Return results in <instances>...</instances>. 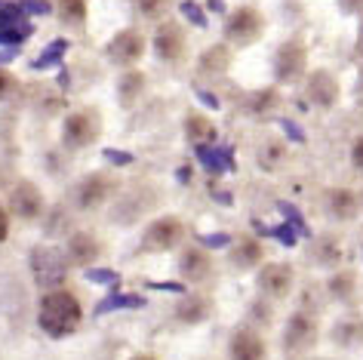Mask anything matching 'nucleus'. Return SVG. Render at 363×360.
<instances>
[{
    "mask_svg": "<svg viewBox=\"0 0 363 360\" xmlns=\"http://www.w3.org/2000/svg\"><path fill=\"white\" fill-rule=\"evenodd\" d=\"M271 68H274L277 84H296L302 80L305 68H308V50L302 40H286L280 43L274 59H271Z\"/></svg>",
    "mask_w": 363,
    "mask_h": 360,
    "instance_id": "39448f33",
    "label": "nucleus"
},
{
    "mask_svg": "<svg viewBox=\"0 0 363 360\" xmlns=\"http://www.w3.org/2000/svg\"><path fill=\"white\" fill-rule=\"evenodd\" d=\"M10 210L19 215V219H38L43 210V194L34 182H19L10 191Z\"/></svg>",
    "mask_w": 363,
    "mask_h": 360,
    "instance_id": "f8f14e48",
    "label": "nucleus"
},
{
    "mask_svg": "<svg viewBox=\"0 0 363 360\" xmlns=\"http://www.w3.org/2000/svg\"><path fill=\"white\" fill-rule=\"evenodd\" d=\"M231 262L238 265V268H252V265H259L262 262V244L259 240H238V247H231Z\"/></svg>",
    "mask_w": 363,
    "mask_h": 360,
    "instance_id": "5701e85b",
    "label": "nucleus"
},
{
    "mask_svg": "<svg viewBox=\"0 0 363 360\" xmlns=\"http://www.w3.org/2000/svg\"><path fill=\"white\" fill-rule=\"evenodd\" d=\"M351 164H354V169H360L363 173V136H357L354 139V145H351Z\"/></svg>",
    "mask_w": 363,
    "mask_h": 360,
    "instance_id": "4c0bfd02",
    "label": "nucleus"
},
{
    "mask_svg": "<svg viewBox=\"0 0 363 360\" xmlns=\"http://www.w3.org/2000/svg\"><path fill=\"white\" fill-rule=\"evenodd\" d=\"M185 136H188L191 145H206V142L216 139V127H213L210 117L191 111V114L185 117Z\"/></svg>",
    "mask_w": 363,
    "mask_h": 360,
    "instance_id": "aec40b11",
    "label": "nucleus"
},
{
    "mask_svg": "<svg viewBox=\"0 0 363 360\" xmlns=\"http://www.w3.org/2000/svg\"><path fill=\"white\" fill-rule=\"evenodd\" d=\"M305 93L317 108H333L339 102L342 89H339V80L333 77V71H314L305 84Z\"/></svg>",
    "mask_w": 363,
    "mask_h": 360,
    "instance_id": "9b49d317",
    "label": "nucleus"
},
{
    "mask_svg": "<svg viewBox=\"0 0 363 360\" xmlns=\"http://www.w3.org/2000/svg\"><path fill=\"white\" fill-rule=\"evenodd\" d=\"M357 52L363 56V22H360V34H357Z\"/></svg>",
    "mask_w": 363,
    "mask_h": 360,
    "instance_id": "de8ad7c7",
    "label": "nucleus"
},
{
    "mask_svg": "<svg viewBox=\"0 0 363 360\" xmlns=\"http://www.w3.org/2000/svg\"><path fill=\"white\" fill-rule=\"evenodd\" d=\"M262 34H265V16L250 4L231 10L228 19H225V40L231 47H252Z\"/></svg>",
    "mask_w": 363,
    "mask_h": 360,
    "instance_id": "f03ea898",
    "label": "nucleus"
},
{
    "mask_svg": "<svg viewBox=\"0 0 363 360\" xmlns=\"http://www.w3.org/2000/svg\"><path fill=\"white\" fill-rule=\"evenodd\" d=\"M19 6H22V13H40V16L43 13H52V6L43 4V0H22Z\"/></svg>",
    "mask_w": 363,
    "mask_h": 360,
    "instance_id": "e433bc0d",
    "label": "nucleus"
},
{
    "mask_svg": "<svg viewBox=\"0 0 363 360\" xmlns=\"http://www.w3.org/2000/svg\"><path fill=\"white\" fill-rule=\"evenodd\" d=\"M259 290L268 299H286L289 290H293V268L286 262H271L259 271Z\"/></svg>",
    "mask_w": 363,
    "mask_h": 360,
    "instance_id": "1a4fd4ad",
    "label": "nucleus"
},
{
    "mask_svg": "<svg viewBox=\"0 0 363 360\" xmlns=\"http://www.w3.org/2000/svg\"><path fill=\"white\" fill-rule=\"evenodd\" d=\"M25 22V13L19 4H10V0H0V31L10 28V25Z\"/></svg>",
    "mask_w": 363,
    "mask_h": 360,
    "instance_id": "c85d7f7f",
    "label": "nucleus"
},
{
    "mask_svg": "<svg viewBox=\"0 0 363 360\" xmlns=\"http://www.w3.org/2000/svg\"><path fill=\"white\" fill-rule=\"evenodd\" d=\"M135 360H148V357H135Z\"/></svg>",
    "mask_w": 363,
    "mask_h": 360,
    "instance_id": "09e8293b",
    "label": "nucleus"
},
{
    "mask_svg": "<svg viewBox=\"0 0 363 360\" xmlns=\"http://www.w3.org/2000/svg\"><path fill=\"white\" fill-rule=\"evenodd\" d=\"M277 210L286 215V225H289V228H293L296 234H305V237H308V234H311V231H308V225H305V215L298 213L296 206H289V203L280 201V203H277Z\"/></svg>",
    "mask_w": 363,
    "mask_h": 360,
    "instance_id": "c756f323",
    "label": "nucleus"
},
{
    "mask_svg": "<svg viewBox=\"0 0 363 360\" xmlns=\"http://www.w3.org/2000/svg\"><path fill=\"white\" fill-rule=\"evenodd\" d=\"M28 265H31L34 283L47 293L59 290V283L68 277V259L62 256L56 247H34L28 256Z\"/></svg>",
    "mask_w": 363,
    "mask_h": 360,
    "instance_id": "7ed1b4c3",
    "label": "nucleus"
},
{
    "mask_svg": "<svg viewBox=\"0 0 363 360\" xmlns=\"http://www.w3.org/2000/svg\"><path fill=\"white\" fill-rule=\"evenodd\" d=\"M185 237V225H182L179 215H160L154 219L142 234V249H151V253H160V249H172L182 244Z\"/></svg>",
    "mask_w": 363,
    "mask_h": 360,
    "instance_id": "423d86ee",
    "label": "nucleus"
},
{
    "mask_svg": "<svg viewBox=\"0 0 363 360\" xmlns=\"http://www.w3.org/2000/svg\"><path fill=\"white\" fill-rule=\"evenodd\" d=\"M256 228H259L262 234H268V237H277L284 247H296V240H298V234H296L293 228H289L286 222L280 225V228H265V225H259V222H256Z\"/></svg>",
    "mask_w": 363,
    "mask_h": 360,
    "instance_id": "7c9ffc66",
    "label": "nucleus"
},
{
    "mask_svg": "<svg viewBox=\"0 0 363 360\" xmlns=\"http://www.w3.org/2000/svg\"><path fill=\"white\" fill-rule=\"evenodd\" d=\"M228 354H231V360H265V342H262L259 332L243 327L231 336Z\"/></svg>",
    "mask_w": 363,
    "mask_h": 360,
    "instance_id": "4468645a",
    "label": "nucleus"
},
{
    "mask_svg": "<svg viewBox=\"0 0 363 360\" xmlns=\"http://www.w3.org/2000/svg\"><path fill=\"white\" fill-rule=\"evenodd\" d=\"M65 50H68V40L65 38H59V40H52L50 47H47V52L34 62V68H50V65H56V62L65 56Z\"/></svg>",
    "mask_w": 363,
    "mask_h": 360,
    "instance_id": "cd10ccee",
    "label": "nucleus"
},
{
    "mask_svg": "<svg viewBox=\"0 0 363 360\" xmlns=\"http://www.w3.org/2000/svg\"><path fill=\"white\" fill-rule=\"evenodd\" d=\"M13 89H16V80H13V74H10V71H4V68H0V99H6V96L13 93Z\"/></svg>",
    "mask_w": 363,
    "mask_h": 360,
    "instance_id": "58836bf2",
    "label": "nucleus"
},
{
    "mask_svg": "<svg viewBox=\"0 0 363 360\" xmlns=\"http://www.w3.org/2000/svg\"><path fill=\"white\" fill-rule=\"evenodd\" d=\"M339 256H342L339 240H335V237H320V262L333 265V262H339Z\"/></svg>",
    "mask_w": 363,
    "mask_h": 360,
    "instance_id": "473e14b6",
    "label": "nucleus"
},
{
    "mask_svg": "<svg viewBox=\"0 0 363 360\" xmlns=\"http://www.w3.org/2000/svg\"><path fill=\"white\" fill-rule=\"evenodd\" d=\"M145 86H148V77L142 74V71H123L121 80H117V96H121L123 105H133L135 99H142Z\"/></svg>",
    "mask_w": 363,
    "mask_h": 360,
    "instance_id": "412c9836",
    "label": "nucleus"
},
{
    "mask_svg": "<svg viewBox=\"0 0 363 360\" xmlns=\"http://www.w3.org/2000/svg\"><path fill=\"white\" fill-rule=\"evenodd\" d=\"M197 244H201V247L206 249V247H231L234 240H231V234L216 231V234H201V237H197Z\"/></svg>",
    "mask_w": 363,
    "mask_h": 360,
    "instance_id": "72a5a7b5",
    "label": "nucleus"
},
{
    "mask_svg": "<svg viewBox=\"0 0 363 360\" xmlns=\"http://www.w3.org/2000/svg\"><path fill=\"white\" fill-rule=\"evenodd\" d=\"M34 34V25L25 19V22H19V25H10V28H4L0 31V47H6V50H16L19 43H25Z\"/></svg>",
    "mask_w": 363,
    "mask_h": 360,
    "instance_id": "a878e982",
    "label": "nucleus"
},
{
    "mask_svg": "<svg viewBox=\"0 0 363 360\" xmlns=\"http://www.w3.org/2000/svg\"><path fill=\"white\" fill-rule=\"evenodd\" d=\"M201 99H203V102L210 105V108H222V102H219V99H216L213 93H203V89H201Z\"/></svg>",
    "mask_w": 363,
    "mask_h": 360,
    "instance_id": "a18cd8bd",
    "label": "nucleus"
},
{
    "mask_svg": "<svg viewBox=\"0 0 363 360\" xmlns=\"http://www.w3.org/2000/svg\"><path fill=\"white\" fill-rule=\"evenodd\" d=\"M210 10H216V13H222V10H225V0H210Z\"/></svg>",
    "mask_w": 363,
    "mask_h": 360,
    "instance_id": "49530a36",
    "label": "nucleus"
},
{
    "mask_svg": "<svg viewBox=\"0 0 363 360\" xmlns=\"http://www.w3.org/2000/svg\"><path fill=\"white\" fill-rule=\"evenodd\" d=\"M277 105H280V89L277 86H262V89H256V93H250L247 99H243V108L256 117H268L271 111H277Z\"/></svg>",
    "mask_w": 363,
    "mask_h": 360,
    "instance_id": "a211bd4d",
    "label": "nucleus"
},
{
    "mask_svg": "<svg viewBox=\"0 0 363 360\" xmlns=\"http://www.w3.org/2000/svg\"><path fill=\"white\" fill-rule=\"evenodd\" d=\"M188 50L185 31L176 22H160L157 31H154V56L160 62H182Z\"/></svg>",
    "mask_w": 363,
    "mask_h": 360,
    "instance_id": "6e6552de",
    "label": "nucleus"
},
{
    "mask_svg": "<svg viewBox=\"0 0 363 360\" xmlns=\"http://www.w3.org/2000/svg\"><path fill=\"white\" fill-rule=\"evenodd\" d=\"M135 6H139V13H142L148 22H160L163 16L169 13L172 0H135Z\"/></svg>",
    "mask_w": 363,
    "mask_h": 360,
    "instance_id": "bb28decb",
    "label": "nucleus"
},
{
    "mask_svg": "<svg viewBox=\"0 0 363 360\" xmlns=\"http://www.w3.org/2000/svg\"><path fill=\"white\" fill-rule=\"evenodd\" d=\"M10 237V219H6V210L0 206V244Z\"/></svg>",
    "mask_w": 363,
    "mask_h": 360,
    "instance_id": "37998d69",
    "label": "nucleus"
},
{
    "mask_svg": "<svg viewBox=\"0 0 363 360\" xmlns=\"http://www.w3.org/2000/svg\"><path fill=\"white\" fill-rule=\"evenodd\" d=\"M280 123H284V130L289 133V136H296L298 142H305V136H302V130H298V127H293V123H289V120H280Z\"/></svg>",
    "mask_w": 363,
    "mask_h": 360,
    "instance_id": "c03bdc74",
    "label": "nucleus"
},
{
    "mask_svg": "<svg viewBox=\"0 0 363 360\" xmlns=\"http://www.w3.org/2000/svg\"><path fill=\"white\" fill-rule=\"evenodd\" d=\"M142 305H145V299L135 293H111L96 305V317L99 314H108V311H121V308H142Z\"/></svg>",
    "mask_w": 363,
    "mask_h": 360,
    "instance_id": "b1692460",
    "label": "nucleus"
},
{
    "mask_svg": "<svg viewBox=\"0 0 363 360\" xmlns=\"http://www.w3.org/2000/svg\"><path fill=\"white\" fill-rule=\"evenodd\" d=\"M86 281L89 283H117V271H108V268H93V271H86Z\"/></svg>",
    "mask_w": 363,
    "mask_h": 360,
    "instance_id": "f704fd0d",
    "label": "nucleus"
},
{
    "mask_svg": "<svg viewBox=\"0 0 363 360\" xmlns=\"http://www.w3.org/2000/svg\"><path fill=\"white\" fill-rule=\"evenodd\" d=\"M114 182L102 173H93L86 179H80V182L74 185V191H71V197H74V203L80 206V210H96L99 203H105V197L111 194Z\"/></svg>",
    "mask_w": 363,
    "mask_h": 360,
    "instance_id": "9d476101",
    "label": "nucleus"
},
{
    "mask_svg": "<svg viewBox=\"0 0 363 360\" xmlns=\"http://www.w3.org/2000/svg\"><path fill=\"white\" fill-rule=\"evenodd\" d=\"M197 65H201L203 74L219 77V74H225V71H228V65H231V50L225 47V43H216V47H210L201 59H197Z\"/></svg>",
    "mask_w": 363,
    "mask_h": 360,
    "instance_id": "6ab92c4d",
    "label": "nucleus"
},
{
    "mask_svg": "<svg viewBox=\"0 0 363 360\" xmlns=\"http://www.w3.org/2000/svg\"><path fill=\"white\" fill-rule=\"evenodd\" d=\"M56 16L65 25L80 28L86 22V0H56Z\"/></svg>",
    "mask_w": 363,
    "mask_h": 360,
    "instance_id": "393cba45",
    "label": "nucleus"
},
{
    "mask_svg": "<svg viewBox=\"0 0 363 360\" xmlns=\"http://www.w3.org/2000/svg\"><path fill=\"white\" fill-rule=\"evenodd\" d=\"M151 286V290H167V293H179V296H185V286H182V283H148Z\"/></svg>",
    "mask_w": 363,
    "mask_h": 360,
    "instance_id": "79ce46f5",
    "label": "nucleus"
},
{
    "mask_svg": "<svg viewBox=\"0 0 363 360\" xmlns=\"http://www.w3.org/2000/svg\"><path fill=\"white\" fill-rule=\"evenodd\" d=\"M102 133V120L93 108H80V111H71L62 123V145L71 148V151H80V148H89L93 142L99 139Z\"/></svg>",
    "mask_w": 363,
    "mask_h": 360,
    "instance_id": "20e7f679",
    "label": "nucleus"
},
{
    "mask_svg": "<svg viewBox=\"0 0 363 360\" xmlns=\"http://www.w3.org/2000/svg\"><path fill=\"white\" fill-rule=\"evenodd\" d=\"M179 10H182V16H185L188 22L197 25V28H206V25H210V22H206V13H203L201 6L194 4V0H182V4H179Z\"/></svg>",
    "mask_w": 363,
    "mask_h": 360,
    "instance_id": "2f4dec72",
    "label": "nucleus"
},
{
    "mask_svg": "<svg viewBox=\"0 0 363 360\" xmlns=\"http://www.w3.org/2000/svg\"><path fill=\"white\" fill-rule=\"evenodd\" d=\"M84 320V308H80L77 296L68 290H50L40 299V311H38V323L50 339H65L71 332L80 330Z\"/></svg>",
    "mask_w": 363,
    "mask_h": 360,
    "instance_id": "f257e3e1",
    "label": "nucleus"
},
{
    "mask_svg": "<svg viewBox=\"0 0 363 360\" xmlns=\"http://www.w3.org/2000/svg\"><path fill=\"white\" fill-rule=\"evenodd\" d=\"M326 210H330L333 219L351 222L357 215V194L348 191V188H330L326 191Z\"/></svg>",
    "mask_w": 363,
    "mask_h": 360,
    "instance_id": "f3484780",
    "label": "nucleus"
},
{
    "mask_svg": "<svg viewBox=\"0 0 363 360\" xmlns=\"http://www.w3.org/2000/svg\"><path fill=\"white\" fill-rule=\"evenodd\" d=\"M179 271H182V277H185L188 283H201L213 271V259H210V253H206L203 247H188L185 253H182V259H179Z\"/></svg>",
    "mask_w": 363,
    "mask_h": 360,
    "instance_id": "ddd939ff",
    "label": "nucleus"
},
{
    "mask_svg": "<svg viewBox=\"0 0 363 360\" xmlns=\"http://www.w3.org/2000/svg\"><path fill=\"white\" fill-rule=\"evenodd\" d=\"M339 10L345 16H363V0H339Z\"/></svg>",
    "mask_w": 363,
    "mask_h": 360,
    "instance_id": "ea45409f",
    "label": "nucleus"
},
{
    "mask_svg": "<svg viewBox=\"0 0 363 360\" xmlns=\"http://www.w3.org/2000/svg\"><path fill=\"white\" fill-rule=\"evenodd\" d=\"M99 253H102V247H99V240L93 237V234L77 231V234H71L68 237V262L71 265L86 268V265H93V259Z\"/></svg>",
    "mask_w": 363,
    "mask_h": 360,
    "instance_id": "dca6fc26",
    "label": "nucleus"
},
{
    "mask_svg": "<svg viewBox=\"0 0 363 360\" xmlns=\"http://www.w3.org/2000/svg\"><path fill=\"white\" fill-rule=\"evenodd\" d=\"M314 336H317L314 320L308 317V314H293L286 323V332H284V345H286V351H305L314 342Z\"/></svg>",
    "mask_w": 363,
    "mask_h": 360,
    "instance_id": "2eb2a0df",
    "label": "nucleus"
},
{
    "mask_svg": "<svg viewBox=\"0 0 363 360\" xmlns=\"http://www.w3.org/2000/svg\"><path fill=\"white\" fill-rule=\"evenodd\" d=\"M145 50H148V43H145L142 31H135V28H123V31H117L114 38L108 40V47H105L108 59H111L114 65H121V68L135 65V62H139V59L145 56Z\"/></svg>",
    "mask_w": 363,
    "mask_h": 360,
    "instance_id": "0eeeda50",
    "label": "nucleus"
},
{
    "mask_svg": "<svg viewBox=\"0 0 363 360\" xmlns=\"http://www.w3.org/2000/svg\"><path fill=\"white\" fill-rule=\"evenodd\" d=\"M105 157L111 160V164H117V167L133 164V154H121V151H111V148H105Z\"/></svg>",
    "mask_w": 363,
    "mask_h": 360,
    "instance_id": "a19ab883",
    "label": "nucleus"
},
{
    "mask_svg": "<svg viewBox=\"0 0 363 360\" xmlns=\"http://www.w3.org/2000/svg\"><path fill=\"white\" fill-rule=\"evenodd\" d=\"M206 314H210V302H206L203 296L185 293V299H182L179 308H176V317L185 320V323H201V320H206Z\"/></svg>",
    "mask_w": 363,
    "mask_h": 360,
    "instance_id": "4be33fe9",
    "label": "nucleus"
},
{
    "mask_svg": "<svg viewBox=\"0 0 363 360\" xmlns=\"http://www.w3.org/2000/svg\"><path fill=\"white\" fill-rule=\"evenodd\" d=\"M351 283H354V281H351V274H339V277H335V281L330 283V290H333L335 296H342V293L348 296V293H351Z\"/></svg>",
    "mask_w": 363,
    "mask_h": 360,
    "instance_id": "c9c22d12",
    "label": "nucleus"
}]
</instances>
